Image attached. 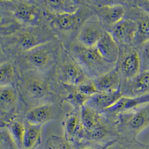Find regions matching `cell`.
<instances>
[{"label": "cell", "mask_w": 149, "mask_h": 149, "mask_svg": "<svg viewBox=\"0 0 149 149\" xmlns=\"http://www.w3.org/2000/svg\"><path fill=\"white\" fill-rule=\"evenodd\" d=\"M7 149H19L15 145V144H14L13 142V141L11 140V141H10V143H9V145H8V148Z\"/></svg>", "instance_id": "cell-35"}, {"label": "cell", "mask_w": 149, "mask_h": 149, "mask_svg": "<svg viewBox=\"0 0 149 149\" xmlns=\"http://www.w3.org/2000/svg\"><path fill=\"white\" fill-rule=\"evenodd\" d=\"M48 14L52 15L73 14L80 7L79 0H40Z\"/></svg>", "instance_id": "cell-20"}, {"label": "cell", "mask_w": 149, "mask_h": 149, "mask_svg": "<svg viewBox=\"0 0 149 149\" xmlns=\"http://www.w3.org/2000/svg\"><path fill=\"white\" fill-rule=\"evenodd\" d=\"M80 2V8L73 14L52 15L47 13L48 25L66 49L76 40L84 24L95 16L93 11L85 5L82 0Z\"/></svg>", "instance_id": "cell-4"}, {"label": "cell", "mask_w": 149, "mask_h": 149, "mask_svg": "<svg viewBox=\"0 0 149 149\" xmlns=\"http://www.w3.org/2000/svg\"><path fill=\"white\" fill-rule=\"evenodd\" d=\"M104 149H149V143H145L137 139L119 137L104 147Z\"/></svg>", "instance_id": "cell-28"}, {"label": "cell", "mask_w": 149, "mask_h": 149, "mask_svg": "<svg viewBox=\"0 0 149 149\" xmlns=\"http://www.w3.org/2000/svg\"><path fill=\"white\" fill-rule=\"evenodd\" d=\"M1 39L8 54L14 59L35 47L58 39L48 24L22 26L13 34Z\"/></svg>", "instance_id": "cell-2"}, {"label": "cell", "mask_w": 149, "mask_h": 149, "mask_svg": "<svg viewBox=\"0 0 149 149\" xmlns=\"http://www.w3.org/2000/svg\"><path fill=\"white\" fill-rule=\"evenodd\" d=\"M80 147L68 140L63 136L57 135L49 136L46 143V149H79Z\"/></svg>", "instance_id": "cell-29"}, {"label": "cell", "mask_w": 149, "mask_h": 149, "mask_svg": "<svg viewBox=\"0 0 149 149\" xmlns=\"http://www.w3.org/2000/svg\"><path fill=\"white\" fill-rule=\"evenodd\" d=\"M56 74L58 80L65 86L77 87L90 79L64 47L56 68Z\"/></svg>", "instance_id": "cell-10"}, {"label": "cell", "mask_w": 149, "mask_h": 149, "mask_svg": "<svg viewBox=\"0 0 149 149\" xmlns=\"http://www.w3.org/2000/svg\"><path fill=\"white\" fill-rule=\"evenodd\" d=\"M20 74L19 69L15 59L0 65V87L17 86Z\"/></svg>", "instance_id": "cell-23"}, {"label": "cell", "mask_w": 149, "mask_h": 149, "mask_svg": "<svg viewBox=\"0 0 149 149\" xmlns=\"http://www.w3.org/2000/svg\"><path fill=\"white\" fill-rule=\"evenodd\" d=\"M63 104L47 103L29 109L25 115L26 121L32 124L44 126L59 120L63 113Z\"/></svg>", "instance_id": "cell-14"}, {"label": "cell", "mask_w": 149, "mask_h": 149, "mask_svg": "<svg viewBox=\"0 0 149 149\" xmlns=\"http://www.w3.org/2000/svg\"><path fill=\"white\" fill-rule=\"evenodd\" d=\"M10 137L19 149H23L24 139L26 130L25 116H19L8 122L5 126Z\"/></svg>", "instance_id": "cell-24"}, {"label": "cell", "mask_w": 149, "mask_h": 149, "mask_svg": "<svg viewBox=\"0 0 149 149\" xmlns=\"http://www.w3.org/2000/svg\"><path fill=\"white\" fill-rule=\"evenodd\" d=\"M98 92L112 93L121 89L122 79L115 67L93 80Z\"/></svg>", "instance_id": "cell-22"}, {"label": "cell", "mask_w": 149, "mask_h": 149, "mask_svg": "<svg viewBox=\"0 0 149 149\" xmlns=\"http://www.w3.org/2000/svg\"><path fill=\"white\" fill-rule=\"evenodd\" d=\"M63 136L78 146L89 142L88 135L82 122L81 109H72L65 115L62 123Z\"/></svg>", "instance_id": "cell-12"}, {"label": "cell", "mask_w": 149, "mask_h": 149, "mask_svg": "<svg viewBox=\"0 0 149 149\" xmlns=\"http://www.w3.org/2000/svg\"><path fill=\"white\" fill-rule=\"evenodd\" d=\"M27 112L17 86L0 87V127Z\"/></svg>", "instance_id": "cell-9"}, {"label": "cell", "mask_w": 149, "mask_h": 149, "mask_svg": "<svg viewBox=\"0 0 149 149\" xmlns=\"http://www.w3.org/2000/svg\"><path fill=\"white\" fill-rule=\"evenodd\" d=\"M106 31L101 21L94 16L84 24L76 40L84 46L95 47Z\"/></svg>", "instance_id": "cell-16"}, {"label": "cell", "mask_w": 149, "mask_h": 149, "mask_svg": "<svg viewBox=\"0 0 149 149\" xmlns=\"http://www.w3.org/2000/svg\"><path fill=\"white\" fill-rule=\"evenodd\" d=\"M63 47L58 39L41 45L16 57L19 70H30L43 74L54 73Z\"/></svg>", "instance_id": "cell-3"}, {"label": "cell", "mask_w": 149, "mask_h": 149, "mask_svg": "<svg viewBox=\"0 0 149 149\" xmlns=\"http://www.w3.org/2000/svg\"><path fill=\"white\" fill-rule=\"evenodd\" d=\"M141 63V70H149V40L137 49Z\"/></svg>", "instance_id": "cell-30"}, {"label": "cell", "mask_w": 149, "mask_h": 149, "mask_svg": "<svg viewBox=\"0 0 149 149\" xmlns=\"http://www.w3.org/2000/svg\"><path fill=\"white\" fill-rule=\"evenodd\" d=\"M149 127V103L116 117V130L119 137L137 139Z\"/></svg>", "instance_id": "cell-7"}, {"label": "cell", "mask_w": 149, "mask_h": 149, "mask_svg": "<svg viewBox=\"0 0 149 149\" xmlns=\"http://www.w3.org/2000/svg\"><path fill=\"white\" fill-rule=\"evenodd\" d=\"M123 97H137L149 94V70H141L134 78L122 81Z\"/></svg>", "instance_id": "cell-17"}, {"label": "cell", "mask_w": 149, "mask_h": 149, "mask_svg": "<svg viewBox=\"0 0 149 149\" xmlns=\"http://www.w3.org/2000/svg\"><path fill=\"white\" fill-rule=\"evenodd\" d=\"M67 50L92 80L115 67L103 59L96 47H86L76 40Z\"/></svg>", "instance_id": "cell-5"}, {"label": "cell", "mask_w": 149, "mask_h": 149, "mask_svg": "<svg viewBox=\"0 0 149 149\" xmlns=\"http://www.w3.org/2000/svg\"><path fill=\"white\" fill-rule=\"evenodd\" d=\"M107 31L112 36L119 47L134 46L137 33V26L134 21L125 17Z\"/></svg>", "instance_id": "cell-15"}, {"label": "cell", "mask_w": 149, "mask_h": 149, "mask_svg": "<svg viewBox=\"0 0 149 149\" xmlns=\"http://www.w3.org/2000/svg\"><path fill=\"white\" fill-rule=\"evenodd\" d=\"M122 81L134 78L141 71V63L137 49L134 46L119 47V55L115 66Z\"/></svg>", "instance_id": "cell-11"}, {"label": "cell", "mask_w": 149, "mask_h": 149, "mask_svg": "<svg viewBox=\"0 0 149 149\" xmlns=\"http://www.w3.org/2000/svg\"><path fill=\"white\" fill-rule=\"evenodd\" d=\"M136 6L149 13V0H136L132 1Z\"/></svg>", "instance_id": "cell-33"}, {"label": "cell", "mask_w": 149, "mask_h": 149, "mask_svg": "<svg viewBox=\"0 0 149 149\" xmlns=\"http://www.w3.org/2000/svg\"><path fill=\"white\" fill-rule=\"evenodd\" d=\"M126 17L135 22L137 33L134 46L137 49L149 40V13L136 6L132 1H125Z\"/></svg>", "instance_id": "cell-13"}, {"label": "cell", "mask_w": 149, "mask_h": 149, "mask_svg": "<svg viewBox=\"0 0 149 149\" xmlns=\"http://www.w3.org/2000/svg\"><path fill=\"white\" fill-rule=\"evenodd\" d=\"M149 103V94L137 97H122L113 107L105 111V113L116 118L117 116L138 109Z\"/></svg>", "instance_id": "cell-19"}, {"label": "cell", "mask_w": 149, "mask_h": 149, "mask_svg": "<svg viewBox=\"0 0 149 149\" xmlns=\"http://www.w3.org/2000/svg\"><path fill=\"white\" fill-rule=\"evenodd\" d=\"M79 149H104V147L95 143L89 142L80 146Z\"/></svg>", "instance_id": "cell-34"}, {"label": "cell", "mask_w": 149, "mask_h": 149, "mask_svg": "<svg viewBox=\"0 0 149 149\" xmlns=\"http://www.w3.org/2000/svg\"><path fill=\"white\" fill-rule=\"evenodd\" d=\"M17 87L27 111L47 103H66L67 92L54 73L43 74L30 70H19Z\"/></svg>", "instance_id": "cell-1"}, {"label": "cell", "mask_w": 149, "mask_h": 149, "mask_svg": "<svg viewBox=\"0 0 149 149\" xmlns=\"http://www.w3.org/2000/svg\"><path fill=\"white\" fill-rule=\"evenodd\" d=\"M95 47L105 61L115 66L119 58V47L108 31L103 34Z\"/></svg>", "instance_id": "cell-18"}, {"label": "cell", "mask_w": 149, "mask_h": 149, "mask_svg": "<svg viewBox=\"0 0 149 149\" xmlns=\"http://www.w3.org/2000/svg\"><path fill=\"white\" fill-rule=\"evenodd\" d=\"M82 1L93 11L107 31L123 20L126 15L127 8L125 1L82 0Z\"/></svg>", "instance_id": "cell-8"}, {"label": "cell", "mask_w": 149, "mask_h": 149, "mask_svg": "<svg viewBox=\"0 0 149 149\" xmlns=\"http://www.w3.org/2000/svg\"><path fill=\"white\" fill-rule=\"evenodd\" d=\"M43 127V126L32 124L26 121L23 149H35L41 144Z\"/></svg>", "instance_id": "cell-27"}, {"label": "cell", "mask_w": 149, "mask_h": 149, "mask_svg": "<svg viewBox=\"0 0 149 149\" xmlns=\"http://www.w3.org/2000/svg\"><path fill=\"white\" fill-rule=\"evenodd\" d=\"M10 139L8 132L7 133L0 132V149H7L11 140Z\"/></svg>", "instance_id": "cell-32"}, {"label": "cell", "mask_w": 149, "mask_h": 149, "mask_svg": "<svg viewBox=\"0 0 149 149\" xmlns=\"http://www.w3.org/2000/svg\"><path fill=\"white\" fill-rule=\"evenodd\" d=\"M122 97L121 90L112 93L98 92L91 97L85 105L103 113L113 107Z\"/></svg>", "instance_id": "cell-21"}, {"label": "cell", "mask_w": 149, "mask_h": 149, "mask_svg": "<svg viewBox=\"0 0 149 149\" xmlns=\"http://www.w3.org/2000/svg\"><path fill=\"white\" fill-rule=\"evenodd\" d=\"M81 117L88 135L101 127L104 122L103 113L96 111L87 105L82 107Z\"/></svg>", "instance_id": "cell-25"}, {"label": "cell", "mask_w": 149, "mask_h": 149, "mask_svg": "<svg viewBox=\"0 0 149 149\" xmlns=\"http://www.w3.org/2000/svg\"><path fill=\"white\" fill-rule=\"evenodd\" d=\"M21 27L2 1L0 0V38L13 34Z\"/></svg>", "instance_id": "cell-26"}, {"label": "cell", "mask_w": 149, "mask_h": 149, "mask_svg": "<svg viewBox=\"0 0 149 149\" xmlns=\"http://www.w3.org/2000/svg\"><path fill=\"white\" fill-rule=\"evenodd\" d=\"M11 59H13L8 54L2 39L0 38V65Z\"/></svg>", "instance_id": "cell-31"}, {"label": "cell", "mask_w": 149, "mask_h": 149, "mask_svg": "<svg viewBox=\"0 0 149 149\" xmlns=\"http://www.w3.org/2000/svg\"><path fill=\"white\" fill-rule=\"evenodd\" d=\"M22 26L47 24V13L40 0H2Z\"/></svg>", "instance_id": "cell-6"}]
</instances>
